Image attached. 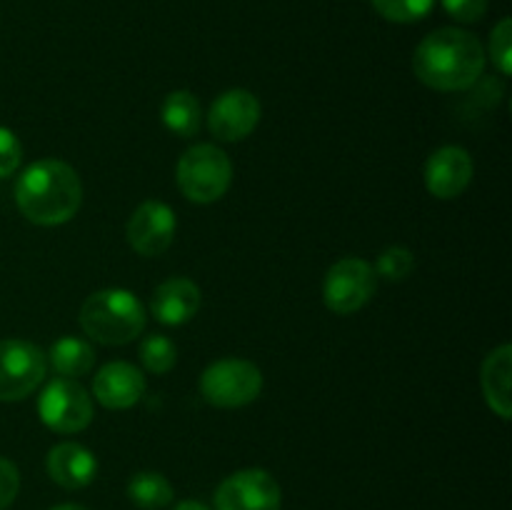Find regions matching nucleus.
I'll list each match as a JSON object with an SVG mask.
<instances>
[{"label": "nucleus", "mask_w": 512, "mask_h": 510, "mask_svg": "<svg viewBox=\"0 0 512 510\" xmlns=\"http://www.w3.org/2000/svg\"><path fill=\"white\" fill-rule=\"evenodd\" d=\"M260 100L250 90L233 88L220 93L208 110L210 133L225 143H238L248 138L260 123Z\"/></svg>", "instance_id": "10"}, {"label": "nucleus", "mask_w": 512, "mask_h": 510, "mask_svg": "<svg viewBox=\"0 0 512 510\" xmlns=\"http://www.w3.org/2000/svg\"><path fill=\"white\" fill-rule=\"evenodd\" d=\"M45 355H48L53 368L58 370L63 378H83V375H88L95 365L93 345L83 338H73V335L55 340Z\"/></svg>", "instance_id": "18"}, {"label": "nucleus", "mask_w": 512, "mask_h": 510, "mask_svg": "<svg viewBox=\"0 0 512 510\" xmlns=\"http://www.w3.org/2000/svg\"><path fill=\"white\" fill-rule=\"evenodd\" d=\"M175 510H210V508L200 503V500H183V503L175 505Z\"/></svg>", "instance_id": "27"}, {"label": "nucleus", "mask_w": 512, "mask_h": 510, "mask_svg": "<svg viewBox=\"0 0 512 510\" xmlns=\"http://www.w3.org/2000/svg\"><path fill=\"white\" fill-rule=\"evenodd\" d=\"M20 490V473L15 463L8 458H0V510L8 508Z\"/></svg>", "instance_id": "26"}, {"label": "nucleus", "mask_w": 512, "mask_h": 510, "mask_svg": "<svg viewBox=\"0 0 512 510\" xmlns=\"http://www.w3.org/2000/svg\"><path fill=\"white\" fill-rule=\"evenodd\" d=\"M40 420L55 433H80L93 420V400L73 378H53L38 398Z\"/></svg>", "instance_id": "7"}, {"label": "nucleus", "mask_w": 512, "mask_h": 510, "mask_svg": "<svg viewBox=\"0 0 512 510\" xmlns=\"http://www.w3.org/2000/svg\"><path fill=\"white\" fill-rule=\"evenodd\" d=\"M93 395L105 408L128 410L145 395V375L125 360H113L93 378Z\"/></svg>", "instance_id": "13"}, {"label": "nucleus", "mask_w": 512, "mask_h": 510, "mask_svg": "<svg viewBox=\"0 0 512 510\" xmlns=\"http://www.w3.org/2000/svg\"><path fill=\"white\" fill-rule=\"evenodd\" d=\"M490 58L503 75L512 73V20L503 18L490 33Z\"/></svg>", "instance_id": "23"}, {"label": "nucleus", "mask_w": 512, "mask_h": 510, "mask_svg": "<svg viewBox=\"0 0 512 510\" xmlns=\"http://www.w3.org/2000/svg\"><path fill=\"white\" fill-rule=\"evenodd\" d=\"M510 373H512V348L500 345L498 350L485 358L480 385L490 408L503 420L510 418Z\"/></svg>", "instance_id": "16"}, {"label": "nucleus", "mask_w": 512, "mask_h": 510, "mask_svg": "<svg viewBox=\"0 0 512 510\" xmlns=\"http://www.w3.org/2000/svg\"><path fill=\"white\" fill-rule=\"evenodd\" d=\"M443 8L458 23H478L488 13V0H443Z\"/></svg>", "instance_id": "25"}, {"label": "nucleus", "mask_w": 512, "mask_h": 510, "mask_svg": "<svg viewBox=\"0 0 512 510\" xmlns=\"http://www.w3.org/2000/svg\"><path fill=\"white\" fill-rule=\"evenodd\" d=\"M140 360H143L145 370L155 375H165L173 368L175 360H178V350H175L173 340H168L160 333H153L140 345Z\"/></svg>", "instance_id": "20"}, {"label": "nucleus", "mask_w": 512, "mask_h": 510, "mask_svg": "<svg viewBox=\"0 0 512 510\" xmlns=\"http://www.w3.org/2000/svg\"><path fill=\"white\" fill-rule=\"evenodd\" d=\"M173 485L165 475L143 470L133 475L128 483V498L138 505L140 510H160L173 503Z\"/></svg>", "instance_id": "19"}, {"label": "nucleus", "mask_w": 512, "mask_h": 510, "mask_svg": "<svg viewBox=\"0 0 512 510\" xmlns=\"http://www.w3.org/2000/svg\"><path fill=\"white\" fill-rule=\"evenodd\" d=\"M50 510H88L85 505H78V503H63V505H55V508Z\"/></svg>", "instance_id": "28"}, {"label": "nucleus", "mask_w": 512, "mask_h": 510, "mask_svg": "<svg viewBox=\"0 0 512 510\" xmlns=\"http://www.w3.org/2000/svg\"><path fill=\"white\" fill-rule=\"evenodd\" d=\"M45 468H48L53 483H58L60 488L78 490L93 483L95 475H98V460L80 443H60L50 448Z\"/></svg>", "instance_id": "15"}, {"label": "nucleus", "mask_w": 512, "mask_h": 510, "mask_svg": "<svg viewBox=\"0 0 512 510\" xmlns=\"http://www.w3.org/2000/svg\"><path fill=\"white\" fill-rule=\"evenodd\" d=\"M178 188L193 203L208 205L223 198L233 183V163L218 145L198 143L178 160Z\"/></svg>", "instance_id": "4"}, {"label": "nucleus", "mask_w": 512, "mask_h": 510, "mask_svg": "<svg viewBox=\"0 0 512 510\" xmlns=\"http://www.w3.org/2000/svg\"><path fill=\"white\" fill-rule=\"evenodd\" d=\"M160 118H163V125L173 135L193 138V135H198L200 123H203V110H200L198 98L190 90H173L165 98Z\"/></svg>", "instance_id": "17"}, {"label": "nucleus", "mask_w": 512, "mask_h": 510, "mask_svg": "<svg viewBox=\"0 0 512 510\" xmlns=\"http://www.w3.org/2000/svg\"><path fill=\"white\" fill-rule=\"evenodd\" d=\"M413 70L420 83L433 90H465L485 70L483 43L463 28H440L420 40Z\"/></svg>", "instance_id": "1"}, {"label": "nucleus", "mask_w": 512, "mask_h": 510, "mask_svg": "<svg viewBox=\"0 0 512 510\" xmlns=\"http://www.w3.org/2000/svg\"><path fill=\"white\" fill-rule=\"evenodd\" d=\"M378 275L363 258H343L328 270L323 283V300L335 315H353L373 298Z\"/></svg>", "instance_id": "8"}, {"label": "nucleus", "mask_w": 512, "mask_h": 510, "mask_svg": "<svg viewBox=\"0 0 512 510\" xmlns=\"http://www.w3.org/2000/svg\"><path fill=\"white\" fill-rule=\"evenodd\" d=\"M48 355L28 340H0V400H23L45 380Z\"/></svg>", "instance_id": "6"}, {"label": "nucleus", "mask_w": 512, "mask_h": 510, "mask_svg": "<svg viewBox=\"0 0 512 510\" xmlns=\"http://www.w3.org/2000/svg\"><path fill=\"white\" fill-rule=\"evenodd\" d=\"M83 183L73 165L45 158L28 165L15 183V205L35 225H63L80 210Z\"/></svg>", "instance_id": "2"}, {"label": "nucleus", "mask_w": 512, "mask_h": 510, "mask_svg": "<svg viewBox=\"0 0 512 510\" xmlns=\"http://www.w3.org/2000/svg\"><path fill=\"white\" fill-rule=\"evenodd\" d=\"M473 158L460 145H445L435 150L425 163V188L440 200H453L463 195L473 180Z\"/></svg>", "instance_id": "12"}, {"label": "nucleus", "mask_w": 512, "mask_h": 510, "mask_svg": "<svg viewBox=\"0 0 512 510\" xmlns=\"http://www.w3.org/2000/svg\"><path fill=\"white\" fill-rule=\"evenodd\" d=\"M280 485L268 470L245 468L215 490V510H280Z\"/></svg>", "instance_id": "9"}, {"label": "nucleus", "mask_w": 512, "mask_h": 510, "mask_svg": "<svg viewBox=\"0 0 512 510\" xmlns=\"http://www.w3.org/2000/svg\"><path fill=\"white\" fill-rule=\"evenodd\" d=\"M175 228H178V220H175V210L168 203L145 200L130 215L125 235H128V243L135 253L145 255V258H155V255L165 253L173 245Z\"/></svg>", "instance_id": "11"}, {"label": "nucleus", "mask_w": 512, "mask_h": 510, "mask_svg": "<svg viewBox=\"0 0 512 510\" xmlns=\"http://www.w3.org/2000/svg\"><path fill=\"white\" fill-rule=\"evenodd\" d=\"M200 288L188 278H168L150 298L153 318L163 325H183L200 310Z\"/></svg>", "instance_id": "14"}, {"label": "nucleus", "mask_w": 512, "mask_h": 510, "mask_svg": "<svg viewBox=\"0 0 512 510\" xmlns=\"http://www.w3.org/2000/svg\"><path fill=\"white\" fill-rule=\"evenodd\" d=\"M145 308L130 290L105 288L90 295L80 308V328L103 345H125L145 330Z\"/></svg>", "instance_id": "3"}, {"label": "nucleus", "mask_w": 512, "mask_h": 510, "mask_svg": "<svg viewBox=\"0 0 512 510\" xmlns=\"http://www.w3.org/2000/svg\"><path fill=\"white\" fill-rule=\"evenodd\" d=\"M415 268V258L408 248L403 245H390L383 253L378 255V263H375V275L385 280H393V283H400V280L408 278Z\"/></svg>", "instance_id": "22"}, {"label": "nucleus", "mask_w": 512, "mask_h": 510, "mask_svg": "<svg viewBox=\"0 0 512 510\" xmlns=\"http://www.w3.org/2000/svg\"><path fill=\"white\" fill-rule=\"evenodd\" d=\"M20 160H23V145L18 135L0 125V178L13 175L20 168Z\"/></svg>", "instance_id": "24"}, {"label": "nucleus", "mask_w": 512, "mask_h": 510, "mask_svg": "<svg viewBox=\"0 0 512 510\" xmlns=\"http://www.w3.org/2000/svg\"><path fill=\"white\" fill-rule=\"evenodd\" d=\"M370 3L385 20L405 25L423 20L433 10L435 0H370Z\"/></svg>", "instance_id": "21"}, {"label": "nucleus", "mask_w": 512, "mask_h": 510, "mask_svg": "<svg viewBox=\"0 0 512 510\" xmlns=\"http://www.w3.org/2000/svg\"><path fill=\"white\" fill-rule=\"evenodd\" d=\"M263 390V373L243 358H223L210 363L200 375V393L215 408H243Z\"/></svg>", "instance_id": "5"}]
</instances>
